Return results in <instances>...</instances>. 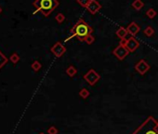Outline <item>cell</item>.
Wrapping results in <instances>:
<instances>
[{
  "mask_svg": "<svg viewBox=\"0 0 158 134\" xmlns=\"http://www.w3.org/2000/svg\"><path fill=\"white\" fill-rule=\"evenodd\" d=\"M92 32L93 28L90 25H88L83 19H79L71 29V35L68 38L65 39V42L73 37H77L79 41H85V39L89 35H91Z\"/></svg>",
  "mask_w": 158,
  "mask_h": 134,
  "instance_id": "cell-1",
  "label": "cell"
},
{
  "mask_svg": "<svg viewBox=\"0 0 158 134\" xmlns=\"http://www.w3.org/2000/svg\"><path fill=\"white\" fill-rule=\"evenodd\" d=\"M37 11L41 12L45 17H48L52 11L59 6L58 0H35L33 3Z\"/></svg>",
  "mask_w": 158,
  "mask_h": 134,
  "instance_id": "cell-2",
  "label": "cell"
},
{
  "mask_svg": "<svg viewBox=\"0 0 158 134\" xmlns=\"http://www.w3.org/2000/svg\"><path fill=\"white\" fill-rule=\"evenodd\" d=\"M132 134H158V121L149 116Z\"/></svg>",
  "mask_w": 158,
  "mask_h": 134,
  "instance_id": "cell-3",
  "label": "cell"
},
{
  "mask_svg": "<svg viewBox=\"0 0 158 134\" xmlns=\"http://www.w3.org/2000/svg\"><path fill=\"white\" fill-rule=\"evenodd\" d=\"M84 79L88 82L89 86H94L101 79V75L94 69H90L84 75Z\"/></svg>",
  "mask_w": 158,
  "mask_h": 134,
  "instance_id": "cell-4",
  "label": "cell"
},
{
  "mask_svg": "<svg viewBox=\"0 0 158 134\" xmlns=\"http://www.w3.org/2000/svg\"><path fill=\"white\" fill-rule=\"evenodd\" d=\"M129 51L128 50V49H126L125 46H123V45H121V44H119L118 46L115 48L113 49V54L120 61H123L126 57V56L129 55Z\"/></svg>",
  "mask_w": 158,
  "mask_h": 134,
  "instance_id": "cell-5",
  "label": "cell"
},
{
  "mask_svg": "<svg viewBox=\"0 0 158 134\" xmlns=\"http://www.w3.org/2000/svg\"><path fill=\"white\" fill-rule=\"evenodd\" d=\"M50 51H51L52 54L55 56V57L60 58L61 56H63V54L66 52V48L63 46L60 42H57L51 47Z\"/></svg>",
  "mask_w": 158,
  "mask_h": 134,
  "instance_id": "cell-6",
  "label": "cell"
},
{
  "mask_svg": "<svg viewBox=\"0 0 158 134\" xmlns=\"http://www.w3.org/2000/svg\"><path fill=\"white\" fill-rule=\"evenodd\" d=\"M150 68H151L150 65L147 63V62L145 60H140L138 62L135 64V70L141 75H145L147 72L150 70Z\"/></svg>",
  "mask_w": 158,
  "mask_h": 134,
  "instance_id": "cell-7",
  "label": "cell"
},
{
  "mask_svg": "<svg viewBox=\"0 0 158 134\" xmlns=\"http://www.w3.org/2000/svg\"><path fill=\"white\" fill-rule=\"evenodd\" d=\"M128 50L130 52H134L137 49L140 47V42L137 40L134 37H129V39H126V43H125V46Z\"/></svg>",
  "mask_w": 158,
  "mask_h": 134,
  "instance_id": "cell-8",
  "label": "cell"
},
{
  "mask_svg": "<svg viewBox=\"0 0 158 134\" xmlns=\"http://www.w3.org/2000/svg\"><path fill=\"white\" fill-rule=\"evenodd\" d=\"M86 8L91 15H95L101 8V5L97 1V0H91Z\"/></svg>",
  "mask_w": 158,
  "mask_h": 134,
  "instance_id": "cell-9",
  "label": "cell"
},
{
  "mask_svg": "<svg viewBox=\"0 0 158 134\" xmlns=\"http://www.w3.org/2000/svg\"><path fill=\"white\" fill-rule=\"evenodd\" d=\"M126 30H128L129 34H130L132 37H135L136 35H138V34H139L141 28L135 21H132V22H130V24H129V25L126 27Z\"/></svg>",
  "mask_w": 158,
  "mask_h": 134,
  "instance_id": "cell-10",
  "label": "cell"
},
{
  "mask_svg": "<svg viewBox=\"0 0 158 134\" xmlns=\"http://www.w3.org/2000/svg\"><path fill=\"white\" fill-rule=\"evenodd\" d=\"M128 34H129L128 30H126V28H125V27H123V26L119 27V28L116 30V32H115V35H116V37H117L118 38H120V40L125 39V38L126 37V36H128Z\"/></svg>",
  "mask_w": 158,
  "mask_h": 134,
  "instance_id": "cell-11",
  "label": "cell"
},
{
  "mask_svg": "<svg viewBox=\"0 0 158 134\" xmlns=\"http://www.w3.org/2000/svg\"><path fill=\"white\" fill-rule=\"evenodd\" d=\"M144 7V3L142 0H134L132 3V8L136 10H141Z\"/></svg>",
  "mask_w": 158,
  "mask_h": 134,
  "instance_id": "cell-12",
  "label": "cell"
},
{
  "mask_svg": "<svg viewBox=\"0 0 158 134\" xmlns=\"http://www.w3.org/2000/svg\"><path fill=\"white\" fill-rule=\"evenodd\" d=\"M66 74L70 77H73V76H75L77 74V69L73 65H70L68 68L66 69Z\"/></svg>",
  "mask_w": 158,
  "mask_h": 134,
  "instance_id": "cell-13",
  "label": "cell"
},
{
  "mask_svg": "<svg viewBox=\"0 0 158 134\" xmlns=\"http://www.w3.org/2000/svg\"><path fill=\"white\" fill-rule=\"evenodd\" d=\"M8 61H9V59H8L6 56L2 53V51L0 50V69H1L5 64H7V62Z\"/></svg>",
  "mask_w": 158,
  "mask_h": 134,
  "instance_id": "cell-14",
  "label": "cell"
},
{
  "mask_svg": "<svg viewBox=\"0 0 158 134\" xmlns=\"http://www.w3.org/2000/svg\"><path fill=\"white\" fill-rule=\"evenodd\" d=\"M144 35L147 37H151L154 35V29L151 26H148V27H146L144 29Z\"/></svg>",
  "mask_w": 158,
  "mask_h": 134,
  "instance_id": "cell-15",
  "label": "cell"
},
{
  "mask_svg": "<svg viewBox=\"0 0 158 134\" xmlns=\"http://www.w3.org/2000/svg\"><path fill=\"white\" fill-rule=\"evenodd\" d=\"M89 94H90V92L88 91V89H87V88H82L81 91H79V96L82 98V99H87L88 96H89Z\"/></svg>",
  "mask_w": 158,
  "mask_h": 134,
  "instance_id": "cell-16",
  "label": "cell"
},
{
  "mask_svg": "<svg viewBox=\"0 0 158 134\" xmlns=\"http://www.w3.org/2000/svg\"><path fill=\"white\" fill-rule=\"evenodd\" d=\"M31 67H32V69H33L35 72H38L41 69L42 65H41V63L38 61H35L33 63H32V66Z\"/></svg>",
  "mask_w": 158,
  "mask_h": 134,
  "instance_id": "cell-17",
  "label": "cell"
},
{
  "mask_svg": "<svg viewBox=\"0 0 158 134\" xmlns=\"http://www.w3.org/2000/svg\"><path fill=\"white\" fill-rule=\"evenodd\" d=\"M146 15L149 19H153L156 16V11L154 8H149L148 10L146 11Z\"/></svg>",
  "mask_w": 158,
  "mask_h": 134,
  "instance_id": "cell-18",
  "label": "cell"
},
{
  "mask_svg": "<svg viewBox=\"0 0 158 134\" xmlns=\"http://www.w3.org/2000/svg\"><path fill=\"white\" fill-rule=\"evenodd\" d=\"M9 61L11 62L12 63L16 64L19 61H20V56L17 54V53H13L10 55V57H9Z\"/></svg>",
  "mask_w": 158,
  "mask_h": 134,
  "instance_id": "cell-19",
  "label": "cell"
},
{
  "mask_svg": "<svg viewBox=\"0 0 158 134\" xmlns=\"http://www.w3.org/2000/svg\"><path fill=\"white\" fill-rule=\"evenodd\" d=\"M55 20H56V21L58 22V24H62V22L65 21V16H64V14H62V13H58L55 17Z\"/></svg>",
  "mask_w": 158,
  "mask_h": 134,
  "instance_id": "cell-20",
  "label": "cell"
},
{
  "mask_svg": "<svg viewBox=\"0 0 158 134\" xmlns=\"http://www.w3.org/2000/svg\"><path fill=\"white\" fill-rule=\"evenodd\" d=\"M76 1H77V3H78L81 7L87 8L88 5L89 4V2L91 1V0H76Z\"/></svg>",
  "mask_w": 158,
  "mask_h": 134,
  "instance_id": "cell-21",
  "label": "cell"
},
{
  "mask_svg": "<svg viewBox=\"0 0 158 134\" xmlns=\"http://www.w3.org/2000/svg\"><path fill=\"white\" fill-rule=\"evenodd\" d=\"M84 42H86L88 45H92V44L95 42V37H94L92 35H89V36L85 39V41H84Z\"/></svg>",
  "mask_w": 158,
  "mask_h": 134,
  "instance_id": "cell-22",
  "label": "cell"
},
{
  "mask_svg": "<svg viewBox=\"0 0 158 134\" xmlns=\"http://www.w3.org/2000/svg\"><path fill=\"white\" fill-rule=\"evenodd\" d=\"M48 134H58V129L54 126H51V127L48 128Z\"/></svg>",
  "mask_w": 158,
  "mask_h": 134,
  "instance_id": "cell-23",
  "label": "cell"
},
{
  "mask_svg": "<svg viewBox=\"0 0 158 134\" xmlns=\"http://www.w3.org/2000/svg\"><path fill=\"white\" fill-rule=\"evenodd\" d=\"M2 12V8H1V7H0V13Z\"/></svg>",
  "mask_w": 158,
  "mask_h": 134,
  "instance_id": "cell-24",
  "label": "cell"
},
{
  "mask_svg": "<svg viewBox=\"0 0 158 134\" xmlns=\"http://www.w3.org/2000/svg\"><path fill=\"white\" fill-rule=\"evenodd\" d=\"M39 134H45V133H44V132H40Z\"/></svg>",
  "mask_w": 158,
  "mask_h": 134,
  "instance_id": "cell-25",
  "label": "cell"
}]
</instances>
